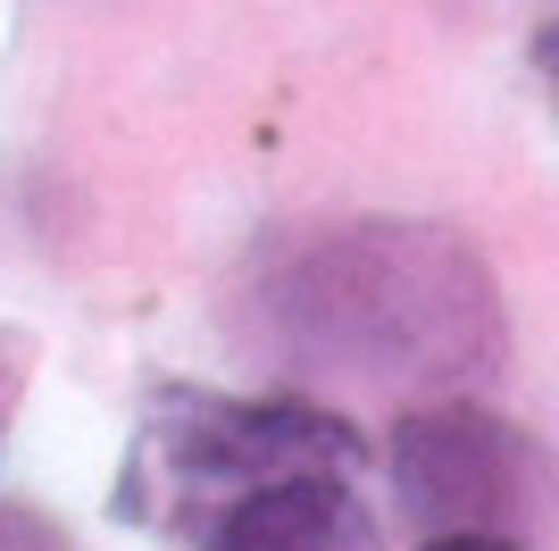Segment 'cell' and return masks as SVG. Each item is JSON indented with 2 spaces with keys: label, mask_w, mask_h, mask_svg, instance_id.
Listing matches in <instances>:
<instances>
[{
  "label": "cell",
  "mask_w": 559,
  "mask_h": 551,
  "mask_svg": "<svg viewBox=\"0 0 559 551\" xmlns=\"http://www.w3.org/2000/svg\"><path fill=\"white\" fill-rule=\"evenodd\" d=\"M368 443L318 401L293 392H167L142 452L126 468V502L142 518H185V509H226L276 477H359Z\"/></svg>",
  "instance_id": "1"
},
{
  "label": "cell",
  "mask_w": 559,
  "mask_h": 551,
  "mask_svg": "<svg viewBox=\"0 0 559 551\" xmlns=\"http://www.w3.org/2000/svg\"><path fill=\"white\" fill-rule=\"evenodd\" d=\"M393 493L401 509L435 535H485V518L518 502V468H526V443L518 426H501L476 401H443V410H409L393 426Z\"/></svg>",
  "instance_id": "2"
},
{
  "label": "cell",
  "mask_w": 559,
  "mask_h": 551,
  "mask_svg": "<svg viewBox=\"0 0 559 551\" xmlns=\"http://www.w3.org/2000/svg\"><path fill=\"white\" fill-rule=\"evenodd\" d=\"M201 551H384V527L359 477H276L217 509Z\"/></svg>",
  "instance_id": "3"
},
{
  "label": "cell",
  "mask_w": 559,
  "mask_h": 551,
  "mask_svg": "<svg viewBox=\"0 0 559 551\" xmlns=\"http://www.w3.org/2000/svg\"><path fill=\"white\" fill-rule=\"evenodd\" d=\"M0 551H75V535L25 502H0Z\"/></svg>",
  "instance_id": "4"
},
{
  "label": "cell",
  "mask_w": 559,
  "mask_h": 551,
  "mask_svg": "<svg viewBox=\"0 0 559 551\" xmlns=\"http://www.w3.org/2000/svg\"><path fill=\"white\" fill-rule=\"evenodd\" d=\"M426 551H518L510 535H435Z\"/></svg>",
  "instance_id": "5"
},
{
  "label": "cell",
  "mask_w": 559,
  "mask_h": 551,
  "mask_svg": "<svg viewBox=\"0 0 559 551\" xmlns=\"http://www.w3.org/2000/svg\"><path fill=\"white\" fill-rule=\"evenodd\" d=\"M0 418H9V376H0Z\"/></svg>",
  "instance_id": "6"
}]
</instances>
